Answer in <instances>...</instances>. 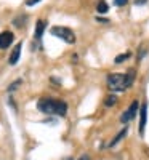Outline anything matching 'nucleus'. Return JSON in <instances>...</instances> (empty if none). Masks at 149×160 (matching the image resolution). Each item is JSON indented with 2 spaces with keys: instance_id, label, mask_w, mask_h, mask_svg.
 <instances>
[{
  "instance_id": "nucleus-13",
  "label": "nucleus",
  "mask_w": 149,
  "mask_h": 160,
  "mask_svg": "<svg viewBox=\"0 0 149 160\" xmlns=\"http://www.w3.org/2000/svg\"><path fill=\"white\" fill-rule=\"evenodd\" d=\"M19 85H21V80H16L15 83H11V85L8 87V91H15V90H16V87H19Z\"/></svg>"
},
{
  "instance_id": "nucleus-3",
  "label": "nucleus",
  "mask_w": 149,
  "mask_h": 160,
  "mask_svg": "<svg viewBox=\"0 0 149 160\" xmlns=\"http://www.w3.org/2000/svg\"><path fill=\"white\" fill-rule=\"evenodd\" d=\"M50 32H51V35L61 38L63 42H66V43H74L75 42V34L69 28H64V26H55V28L50 29Z\"/></svg>"
},
{
  "instance_id": "nucleus-12",
  "label": "nucleus",
  "mask_w": 149,
  "mask_h": 160,
  "mask_svg": "<svg viewBox=\"0 0 149 160\" xmlns=\"http://www.w3.org/2000/svg\"><path fill=\"white\" fill-rule=\"evenodd\" d=\"M128 56H130V55H128V53H125V55H119V56L116 58V64H120L122 61H125V59H127Z\"/></svg>"
},
{
  "instance_id": "nucleus-18",
  "label": "nucleus",
  "mask_w": 149,
  "mask_h": 160,
  "mask_svg": "<svg viewBox=\"0 0 149 160\" xmlns=\"http://www.w3.org/2000/svg\"><path fill=\"white\" fill-rule=\"evenodd\" d=\"M66 160H72V158H66Z\"/></svg>"
},
{
  "instance_id": "nucleus-6",
  "label": "nucleus",
  "mask_w": 149,
  "mask_h": 160,
  "mask_svg": "<svg viewBox=\"0 0 149 160\" xmlns=\"http://www.w3.org/2000/svg\"><path fill=\"white\" fill-rule=\"evenodd\" d=\"M146 118H147V104H141L140 108V133H144V127H146Z\"/></svg>"
},
{
  "instance_id": "nucleus-1",
  "label": "nucleus",
  "mask_w": 149,
  "mask_h": 160,
  "mask_svg": "<svg viewBox=\"0 0 149 160\" xmlns=\"http://www.w3.org/2000/svg\"><path fill=\"white\" fill-rule=\"evenodd\" d=\"M37 109L48 115H59L64 117L67 112V104L61 99H50V98H42L37 102Z\"/></svg>"
},
{
  "instance_id": "nucleus-7",
  "label": "nucleus",
  "mask_w": 149,
  "mask_h": 160,
  "mask_svg": "<svg viewBox=\"0 0 149 160\" xmlns=\"http://www.w3.org/2000/svg\"><path fill=\"white\" fill-rule=\"evenodd\" d=\"M45 26H47V22H45L44 19H39V21H37V24H35V40L42 38L44 31H45Z\"/></svg>"
},
{
  "instance_id": "nucleus-9",
  "label": "nucleus",
  "mask_w": 149,
  "mask_h": 160,
  "mask_svg": "<svg viewBox=\"0 0 149 160\" xmlns=\"http://www.w3.org/2000/svg\"><path fill=\"white\" fill-rule=\"evenodd\" d=\"M127 131H128V128H127V127H124V130H122V131L119 133V135L114 138V141H111V142H109V148H114V146H116V144H117L122 138H124V136L127 135Z\"/></svg>"
},
{
  "instance_id": "nucleus-17",
  "label": "nucleus",
  "mask_w": 149,
  "mask_h": 160,
  "mask_svg": "<svg viewBox=\"0 0 149 160\" xmlns=\"http://www.w3.org/2000/svg\"><path fill=\"white\" fill-rule=\"evenodd\" d=\"M79 160H90V157H88V155H82Z\"/></svg>"
},
{
  "instance_id": "nucleus-15",
  "label": "nucleus",
  "mask_w": 149,
  "mask_h": 160,
  "mask_svg": "<svg viewBox=\"0 0 149 160\" xmlns=\"http://www.w3.org/2000/svg\"><path fill=\"white\" fill-rule=\"evenodd\" d=\"M40 0H26V5L28 7H32V5H35V3H39Z\"/></svg>"
},
{
  "instance_id": "nucleus-4",
  "label": "nucleus",
  "mask_w": 149,
  "mask_h": 160,
  "mask_svg": "<svg viewBox=\"0 0 149 160\" xmlns=\"http://www.w3.org/2000/svg\"><path fill=\"white\" fill-rule=\"evenodd\" d=\"M138 109H140V102H138V101H133L130 108H128L124 114H122L120 122H122V123H127V122H130V120H133L135 117H136V114H138Z\"/></svg>"
},
{
  "instance_id": "nucleus-10",
  "label": "nucleus",
  "mask_w": 149,
  "mask_h": 160,
  "mask_svg": "<svg viewBox=\"0 0 149 160\" xmlns=\"http://www.w3.org/2000/svg\"><path fill=\"white\" fill-rule=\"evenodd\" d=\"M116 102H117V98H116L114 95H111V96H107V98H106L104 106H107V108H109V106H114Z\"/></svg>"
},
{
  "instance_id": "nucleus-8",
  "label": "nucleus",
  "mask_w": 149,
  "mask_h": 160,
  "mask_svg": "<svg viewBox=\"0 0 149 160\" xmlns=\"http://www.w3.org/2000/svg\"><path fill=\"white\" fill-rule=\"evenodd\" d=\"M21 48H23V43H18V45L15 47V50H13L11 56H10V64H11V66H15V64L18 62L19 55H21Z\"/></svg>"
},
{
  "instance_id": "nucleus-16",
  "label": "nucleus",
  "mask_w": 149,
  "mask_h": 160,
  "mask_svg": "<svg viewBox=\"0 0 149 160\" xmlns=\"http://www.w3.org/2000/svg\"><path fill=\"white\" fill-rule=\"evenodd\" d=\"M147 0H135V5H144Z\"/></svg>"
},
{
  "instance_id": "nucleus-5",
  "label": "nucleus",
  "mask_w": 149,
  "mask_h": 160,
  "mask_svg": "<svg viewBox=\"0 0 149 160\" xmlns=\"http://www.w3.org/2000/svg\"><path fill=\"white\" fill-rule=\"evenodd\" d=\"M13 40H15L13 32H10V31L2 32V34H0V48H8L13 43Z\"/></svg>"
},
{
  "instance_id": "nucleus-2",
  "label": "nucleus",
  "mask_w": 149,
  "mask_h": 160,
  "mask_svg": "<svg viewBox=\"0 0 149 160\" xmlns=\"http://www.w3.org/2000/svg\"><path fill=\"white\" fill-rule=\"evenodd\" d=\"M133 74L135 71H130L128 74H109L107 75V87L111 91H125L133 83Z\"/></svg>"
},
{
  "instance_id": "nucleus-11",
  "label": "nucleus",
  "mask_w": 149,
  "mask_h": 160,
  "mask_svg": "<svg viewBox=\"0 0 149 160\" xmlns=\"http://www.w3.org/2000/svg\"><path fill=\"white\" fill-rule=\"evenodd\" d=\"M96 10H98V13H106L107 11V3L104 2V0H101V2L98 3V7H96Z\"/></svg>"
},
{
  "instance_id": "nucleus-14",
  "label": "nucleus",
  "mask_w": 149,
  "mask_h": 160,
  "mask_svg": "<svg viewBox=\"0 0 149 160\" xmlns=\"http://www.w3.org/2000/svg\"><path fill=\"white\" fill-rule=\"evenodd\" d=\"M114 3H116L117 7H124V5L128 3V0H114Z\"/></svg>"
}]
</instances>
